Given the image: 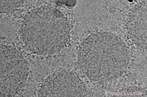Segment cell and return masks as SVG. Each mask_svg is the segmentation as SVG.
Listing matches in <instances>:
<instances>
[{"label": "cell", "mask_w": 147, "mask_h": 97, "mask_svg": "<svg viewBox=\"0 0 147 97\" xmlns=\"http://www.w3.org/2000/svg\"><path fill=\"white\" fill-rule=\"evenodd\" d=\"M25 0H0V12L10 13L16 11L23 5Z\"/></svg>", "instance_id": "cell-2"}, {"label": "cell", "mask_w": 147, "mask_h": 97, "mask_svg": "<svg viewBox=\"0 0 147 97\" xmlns=\"http://www.w3.org/2000/svg\"><path fill=\"white\" fill-rule=\"evenodd\" d=\"M21 33L29 45L54 46L67 37V23L63 14L57 9L41 7L32 10L26 17Z\"/></svg>", "instance_id": "cell-1"}]
</instances>
